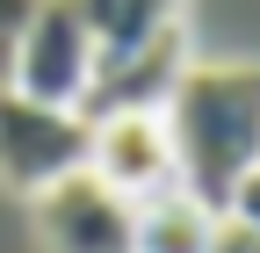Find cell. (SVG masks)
<instances>
[{
	"label": "cell",
	"mask_w": 260,
	"mask_h": 253,
	"mask_svg": "<svg viewBox=\"0 0 260 253\" xmlns=\"http://www.w3.org/2000/svg\"><path fill=\"white\" fill-rule=\"evenodd\" d=\"M87 174L109 181L123 203H145V196H159V188H181L167 116L159 109H130V116L87 123Z\"/></svg>",
	"instance_id": "5"
},
{
	"label": "cell",
	"mask_w": 260,
	"mask_h": 253,
	"mask_svg": "<svg viewBox=\"0 0 260 253\" xmlns=\"http://www.w3.org/2000/svg\"><path fill=\"white\" fill-rule=\"evenodd\" d=\"M217 210H203L188 188H159L138 203V225H130V253H210Z\"/></svg>",
	"instance_id": "7"
},
{
	"label": "cell",
	"mask_w": 260,
	"mask_h": 253,
	"mask_svg": "<svg viewBox=\"0 0 260 253\" xmlns=\"http://www.w3.org/2000/svg\"><path fill=\"white\" fill-rule=\"evenodd\" d=\"M80 22L94 29V44H102V58L116 51H138L145 37H159L167 22H181V0H73Z\"/></svg>",
	"instance_id": "8"
},
{
	"label": "cell",
	"mask_w": 260,
	"mask_h": 253,
	"mask_svg": "<svg viewBox=\"0 0 260 253\" xmlns=\"http://www.w3.org/2000/svg\"><path fill=\"white\" fill-rule=\"evenodd\" d=\"M94 66H102V44L80 22L73 0H37V15L22 22L15 37V66H8V94L22 102H51V109H80Z\"/></svg>",
	"instance_id": "2"
},
{
	"label": "cell",
	"mask_w": 260,
	"mask_h": 253,
	"mask_svg": "<svg viewBox=\"0 0 260 253\" xmlns=\"http://www.w3.org/2000/svg\"><path fill=\"white\" fill-rule=\"evenodd\" d=\"M29 217H37V246H44V253H130L138 203H123L109 181H94V174L80 167V174L37 188Z\"/></svg>",
	"instance_id": "4"
},
{
	"label": "cell",
	"mask_w": 260,
	"mask_h": 253,
	"mask_svg": "<svg viewBox=\"0 0 260 253\" xmlns=\"http://www.w3.org/2000/svg\"><path fill=\"white\" fill-rule=\"evenodd\" d=\"M37 15V0H0V87H8V66H15V37L22 22Z\"/></svg>",
	"instance_id": "9"
},
{
	"label": "cell",
	"mask_w": 260,
	"mask_h": 253,
	"mask_svg": "<svg viewBox=\"0 0 260 253\" xmlns=\"http://www.w3.org/2000/svg\"><path fill=\"white\" fill-rule=\"evenodd\" d=\"M159 116L174 138L181 188L224 217L232 188L260 167V66H188Z\"/></svg>",
	"instance_id": "1"
},
{
	"label": "cell",
	"mask_w": 260,
	"mask_h": 253,
	"mask_svg": "<svg viewBox=\"0 0 260 253\" xmlns=\"http://www.w3.org/2000/svg\"><path fill=\"white\" fill-rule=\"evenodd\" d=\"M210 253H260V232L232 225V217H217V232H210Z\"/></svg>",
	"instance_id": "11"
},
{
	"label": "cell",
	"mask_w": 260,
	"mask_h": 253,
	"mask_svg": "<svg viewBox=\"0 0 260 253\" xmlns=\"http://www.w3.org/2000/svg\"><path fill=\"white\" fill-rule=\"evenodd\" d=\"M224 217H232V225H246V232H260V167L232 188V203H224Z\"/></svg>",
	"instance_id": "10"
},
{
	"label": "cell",
	"mask_w": 260,
	"mask_h": 253,
	"mask_svg": "<svg viewBox=\"0 0 260 253\" xmlns=\"http://www.w3.org/2000/svg\"><path fill=\"white\" fill-rule=\"evenodd\" d=\"M87 167V116L80 109H51V102H22L0 87V181L8 188H51L65 174Z\"/></svg>",
	"instance_id": "3"
},
{
	"label": "cell",
	"mask_w": 260,
	"mask_h": 253,
	"mask_svg": "<svg viewBox=\"0 0 260 253\" xmlns=\"http://www.w3.org/2000/svg\"><path fill=\"white\" fill-rule=\"evenodd\" d=\"M181 73H188V37H181V22H167L138 51H116V58L94 66V87H87L80 116L102 123V116H130V109H167Z\"/></svg>",
	"instance_id": "6"
}]
</instances>
